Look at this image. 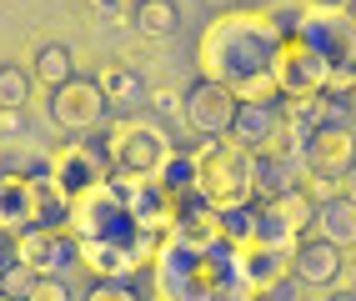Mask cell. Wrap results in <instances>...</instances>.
Instances as JSON below:
<instances>
[{"label": "cell", "mask_w": 356, "mask_h": 301, "mask_svg": "<svg viewBox=\"0 0 356 301\" xmlns=\"http://www.w3.org/2000/svg\"><path fill=\"white\" fill-rule=\"evenodd\" d=\"M281 31L271 26L266 10H221L206 20V31L196 40V60H201V81L226 86L241 106H276V86H271V60H276Z\"/></svg>", "instance_id": "obj_1"}, {"label": "cell", "mask_w": 356, "mask_h": 301, "mask_svg": "<svg viewBox=\"0 0 356 301\" xmlns=\"http://www.w3.org/2000/svg\"><path fill=\"white\" fill-rule=\"evenodd\" d=\"M151 291L156 301H256L241 276H236L231 261V246H186L181 236H165L156 241V257H151Z\"/></svg>", "instance_id": "obj_2"}, {"label": "cell", "mask_w": 356, "mask_h": 301, "mask_svg": "<svg viewBox=\"0 0 356 301\" xmlns=\"http://www.w3.org/2000/svg\"><path fill=\"white\" fill-rule=\"evenodd\" d=\"M191 171H196V196L216 211L256 201V151L226 141V136L191 146Z\"/></svg>", "instance_id": "obj_3"}, {"label": "cell", "mask_w": 356, "mask_h": 301, "mask_svg": "<svg viewBox=\"0 0 356 301\" xmlns=\"http://www.w3.org/2000/svg\"><path fill=\"white\" fill-rule=\"evenodd\" d=\"M65 231L76 241H126V246L140 236L111 181H96V186H86L81 196L65 201Z\"/></svg>", "instance_id": "obj_4"}, {"label": "cell", "mask_w": 356, "mask_h": 301, "mask_svg": "<svg viewBox=\"0 0 356 301\" xmlns=\"http://www.w3.org/2000/svg\"><path fill=\"white\" fill-rule=\"evenodd\" d=\"M296 166H301L306 181H316L312 201L331 196V186H337V181L356 166V126H351V121H326V126H316L312 136H306V146L296 151Z\"/></svg>", "instance_id": "obj_5"}, {"label": "cell", "mask_w": 356, "mask_h": 301, "mask_svg": "<svg viewBox=\"0 0 356 301\" xmlns=\"http://www.w3.org/2000/svg\"><path fill=\"white\" fill-rule=\"evenodd\" d=\"M111 171H131V176H156V166L165 161L171 151V136L151 121H136V115H121V121H111L106 141H101Z\"/></svg>", "instance_id": "obj_6"}, {"label": "cell", "mask_w": 356, "mask_h": 301, "mask_svg": "<svg viewBox=\"0 0 356 301\" xmlns=\"http://www.w3.org/2000/svg\"><path fill=\"white\" fill-rule=\"evenodd\" d=\"M312 216H316V201H312L306 186H291L276 201H256L251 241L256 246H276V251H296V241L312 231Z\"/></svg>", "instance_id": "obj_7"}, {"label": "cell", "mask_w": 356, "mask_h": 301, "mask_svg": "<svg viewBox=\"0 0 356 301\" xmlns=\"http://www.w3.org/2000/svg\"><path fill=\"white\" fill-rule=\"evenodd\" d=\"M106 176H111V161H106V151L96 141H65V146H56L51 156H45V171H40V181L60 201L81 196L86 186H96V181H106Z\"/></svg>", "instance_id": "obj_8"}, {"label": "cell", "mask_w": 356, "mask_h": 301, "mask_svg": "<svg viewBox=\"0 0 356 301\" xmlns=\"http://www.w3.org/2000/svg\"><path fill=\"white\" fill-rule=\"evenodd\" d=\"M115 196L126 201V211L136 221V231H146V236H165V231L176 226V211H181V201L161 186L156 176H131V171H111L106 176Z\"/></svg>", "instance_id": "obj_9"}, {"label": "cell", "mask_w": 356, "mask_h": 301, "mask_svg": "<svg viewBox=\"0 0 356 301\" xmlns=\"http://www.w3.org/2000/svg\"><path fill=\"white\" fill-rule=\"evenodd\" d=\"M326 76L331 65L312 51V45H301L296 35H286L276 45V60H271V86L281 101H296V96H326Z\"/></svg>", "instance_id": "obj_10"}, {"label": "cell", "mask_w": 356, "mask_h": 301, "mask_svg": "<svg viewBox=\"0 0 356 301\" xmlns=\"http://www.w3.org/2000/svg\"><path fill=\"white\" fill-rule=\"evenodd\" d=\"M106 96L96 90V81H65L60 90H51V121L65 131V136H90V131H101L106 126Z\"/></svg>", "instance_id": "obj_11"}, {"label": "cell", "mask_w": 356, "mask_h": 301, "mask_svg": "<svg viewBox=\"0 0 356 301\" xmlns=\"http://www.w3.org/2000/svg\"><path fill=\"white\" fill-rule=\"evenodd\" d=\"M181 111H186V126H191L201 141H221V136H231V121H236V111H241V101L216 81H196L181 96Z\"/></svg>", "instance_id": "obj_12"}, {"label": "cell", "mask_w": 356, "mask_h": 301, "mask_svg": "<svg viewBox=\"0 0 356 301\" xmlns=\"http://www.w3.org/2000/svg\"><path fill=\"white\" fill-rule=\"evenodd\" d=\"M15 251L31 276H60L65 266H76V236L65 226H26L15 236Z\"/></svg>", "instance_id": "obj_13"}, {"label": "cell", "mask_w": 356, "mask_h": 301, "mask_svg": "<svg viewBox=\"0 0 356 301\" xmlns=\"http://www.w3.org/2000/svg\"><path fill=\"white\" fill-rule=\"evenodd\" d=\"M291 35L301 45H312L326 65H356V26H351V15H312V10H301Z\"/></svg>", "instance_id": "obj_14"}, {"label": "cell", "mask_w": 356, "mask_h": 301, "mask_svg": "<svg viewBox=\"0 0 356 301\" xmlns=\"http://www.w3.org/2000/svg\"><path fill=\"white\" fill-rule=\"evenodd\" d=\"M231 261H236V276H241V286L261 301L271 296L281 282H291V251H276V246H231Z\"/></svg>", "instance_id": "obj_15"}, {"label": "cell", "mask_w": 356, "mask_h": 301, "mask_svg": "<svg viewBox=\"0 0 356 301\" xmlns=\"http://www.w3.org/2000/svg\"><path fill=\"white\" fill-rule=\"evenodd\" d=\"M341 271H346V251H341V246H331V241H321V236H301V241H296V251H291V282H296V286L326 291V286L341 282Z\"/></svg>", "instance_id": "obj_16"}, {"label": "cell", "mask_w": 356, "mask_h": 301, "mask_svg": "<svg viewBox=\"0 0 356 301\" xmlns=\"http://www.w3.org/2000/svg\"><path fill=\"white\" fill-rule=\"evenodd\" d=\"M40 221V176L31 171H0V226L6 231H26Z\"/></svg>", "instance_id": "obj_17"}, {"label": "cell", "mask_w": 356, "mask_h": 301, "mask_svg": "<svg viewBox=\"0 0 356 301\" xmlns=\"http://www.w3.org/2000/svg\"><path fill=\"white\" fill-rule=\"evenodd\" d=\"M306 236H321V241L341 246V251H356V206L346 196H321Z\"/></svg>", "instance_id": "obj_18"}, {"label": "cell", "mask_w": 356, "mask_h": 301, "mask_svg": "<svg viewBox=\"0 0 356 301\" xmlns=\"http://www.w3.org/2000/svg\"><path fill=\"white\" fill-rule=\"evenodd\" d=\"M171 236H181L186 246H221V211L216 206H206L201 196H186L181 201V211H176V226H171Z\"/></svg>", "instance_id": "obj_19"}, {"label": "cell", "mask_w": 356, "mask_h": 301, "mask_svg": "<svg viewBox=\"0 0 356 301\" xmlns=\"http://www.w3.org/2000/svg\"><path fill=\"white\" fill-rule=\"evenodd\" d=\"M276 126H281L276 106H241V111H236V121H231V136H226V141L246 146V151H271Z\"/></svg>", "instance_id": "obj_20"}, {"label": "cell", "mask_w": 356, "mask_h": 301, "mask_svg": "<svg viewBox=\"0 0 356 301\" xmlns=\"http://www.w3.org/2000/svg\"><path fill=\"white\" fill-rule=\"evenodd\" d=\"M96 90L106 96V106H121V111L146 101V81H140V71H131V65H121V60H111L106 71L96 76Z\"/></svg>", "instance_id": "obj_21"}, {"label": "cell", "mask_w": 356, "mask_h": 301, "mask_svg": "<svg viewBox=\"0 0 356 301\" xmlns=\"http://www.w3.org/2000/svg\"><path fill=\"white\" fill-rule=\"evenodd\" d=\"M131 26L146 40H165L181 31V6L176 0H136L131 6Z\"/></svg>", "instance_id": "obj_22"}, {"label": "cell", "mask_w": 356, "mask_h": 301, "mask_svg": "<svg viewBox=\"0 0 356 301\" xmlns=\"http://www.w3.org/2000/svg\"><path fill=\"white\" fill-rule=\"evenodd\" d=\"M291 186H301L296 171H291V156L256 151V201H276V196H286Z\"/></svg>", "instance_id": "obj_23"}, {"label": "cell", "mask_w": 356, "mask_h": 301, "mask_svg": "<svg viewBox=\"0 0 356 301\" xmlns=\"http://www.w3.org/2000/svg\"><path fill=\"white\" fill-rule=\"evenodd\" d=\"M31 81H40L45 90H60L65 81H76V60H70L65 45H56V40L40 45V51H35V71H31Z\"/></svg>", "instance_id": "obj_24"}, {"label": "cell", "mask_w": 356, "mask_h": 301, "mask_svg": "<svg viewBox=\"0 0 356 301\" xmlns=\"http://www.w3.org/2000/svg\"><path fill=\"white\" fill-rule=\"evenodd\" d=\"M156 181L165 191H171L176 201H186V196H196V171H191V151H181V146H171L165 151V161L156 166Z\"/></svg>", "instance_id": "obj_25"}, {"label": "cell", "mask_w": 356, "mask_h": 301, "mask_svg": "<svg viewBox=\"0 0 356 301\" xmlns=\"http://www.w3.org/2000/svg\"><path fill=\"white\" fill-rule=\"evenodd\" d=\"M31 71L26 65H0V111H26V101H31Z\"/></svg>", "instance_id": "obj_26"}, {"label": "cell", "mask_w": 356, "mask_h": 301, "mask_svg": "<svg viewBox=\"0 0 356 301\" xmlns=\"http://www.w3.org/2000/svg\"><path fill=\"white\" fill-rule=\"evenodd\" d=\"M20 301H76V296H70V286L60 282V276H35L31 291L20 296Z\"/></svg>", "instance_id": "obj_27"}, {"label": "cell", "mask_w": 356, "mask_h": 301, "mask_svg": "<svg viewBox=\"0 0 356 301\" xmlns=\"http://www.w3.org/2000/svg\"><path fill=\"white\" fill-rule=\"evenodd\" d=\"M86 301H146V296H140L131 282H96L86 291Z\"/></svg>", "instance_id": "obj_28"}, {"label": "cell", "mask_w": 356, "mask_h": 301, "mask_svg": "<svg viewBox=\"0 0 356 301\" xmlns=\"http://www.w3.org/2000/svg\"><path fill=\"white\" fill-rule=\"evenodd\" d=\"M20 266V251H15V231H6L0 226V282H6V276Z\"/></svg>", "instance_id": "obj_29"}, {"label": "cell", "mask_w": 356, "mask_h": 301, "mask_svg": "<svg viewBox=\"0 0 356 301\" xmlns=\"http://www.w3.org/2000/svg\"><path fill=\"white\" fill-rule=\"evenodd\" d=\"M86 6H90V10H96L101 20H126V15H131V6H136V0H86Z\"/></svg>", "instance_id": "obj_30"}, {"label": "cell", "mask_w": 356, "mask_h": 301, "mask_svg": "<svg viewBox=\"0 0 356 301\" xmlns=\"http://www.w3.org/2000/svg\"><path fill=\"white\" fill-rule=\"evenodd\" d=\"M296 6L312 15H351V0H296Z\"/></svg>", "instance_id": "obj_31"}, {"label": "cell", "mask_w": 356, "mask_h": 301, "mask_svg": "<svg viewBox=\"0 0 356 301\" xmlns=\"http://www.w3.org/2000/svg\"><path fill=\"white\" fill-rule=\"evenodd\" d=\"M146 101H151L156 111H165V115H171V111L181 106V96H171V90H151V96H146Z\"/></svg>", "instance_id": "obj_32"}, {"label": "cell", "mask_w": 356, "mask_h": 301, "mask_svg": "<svg viewBox=\"0 0 356 301\" xmlns=\"http://www.w3.org/2000/svg\"><path fill=\"white\" fill-rule=\"evenodd\" d=\"M337 196H346V201L356 206V166H351V171H346V176L337 181Z\"/></svg>", "instance_id": "obj_33"}, {"label": "cell", "mask_w": 356, "mask_h": 301, "mask_svg": "<svg viewBox=\"0 0 356 301\" xmlns=\"http://www.w3.org/2000/svg\"><path fill=\"white\" fill-rule=\"evenodd\" d=\"M0 126H6V131H20L26 121H20V111H0Z\"/></svg>", "instance_id": "obj_34"}, {"label": "cell", "mask_w": 356, "mask_h": 301, "mask_svg": "<svg viewBox=\"0 0 356 301\" xmlns=\"http://www.w3.org/2000/svg\"><path fill=\"white\" fill-rule=\"evenodd\" d=\"M341 111H346L351 121H356V81H351V90H346V96H341Z\"/></svg>", "instance_id": "obj_35"}, {"label": "cell", "mask_w": 356, "mask_h": 301, "mask_svg": "<svg viewBox=\"0 0 356 301\" xmlns=\"http://www.w3.org/2000/svg\"><path fill=\"white\" fill-rule=\"evenodd\" d=\"M321 301H356V291H331V296H321Z\"/></svg>", "instance_id": "obj_36"}, {"label": "cell", "mask_w": 356, "mask_h": 301, "mask_svg": "<svg viewBox=\"0 0 356 301\" xmlns=\"http://www.w3.org/2000/svg\"><path fill=\"white\" fill-rule=\"evenodd\" d=\"M351 26H356V0H351Z\"/></svg>", "instance_id": "obj_37"}, {"label": "cell", "mask_w": 356, "mask_h": 301, "mask_svg": "<svg viewBox=\"0 0 356 301\" xmlns=\"http://www.w3.org/2000/svg\"><path fill=\"white\" fill-rule=\"evenodd\" d=\"M0 171H6V151H0Z\"/></svg>", "instance_id": "obj_38"}, {"label": "cell", "mask_w": 356, "mask_h": 301, "mask_svg": "<svg viewBox=\"0 0 356 301\" xmlns=\"http://www.w3.org/2000/svg\"><path fill=\"white\" fill-rule=\"evenodd\" d=\"M0 301H15V296H6V291H0Z\"/></svg>", "instance_id": "obj_39"}]
</instances>
